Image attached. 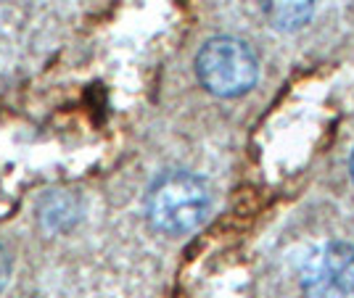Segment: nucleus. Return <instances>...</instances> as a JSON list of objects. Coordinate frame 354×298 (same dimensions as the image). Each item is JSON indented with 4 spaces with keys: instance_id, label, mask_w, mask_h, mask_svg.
<instances>
[{
    "instance_id": "nucleus-1",
    "label": "nucleus",
    "mask_w": 354,
    "mask_h": 298,
    "mask_svg": "<svg viewBox=\"0 0 354 298\" xmlns=\"http://www.w3.org/2000/svg\"><path fill=\"white\" fill-rule=\"evenodd\" d=\"M148 219L167 235H185L204 222L209 211L207 182L191 172H167L146 198Z\"/></svg>"
},
{
    "instance_id": "nucleus-2",
    "label": "nucleus",
    "mask_w": 354,
    "mask_h": 298,
    "mask_svg": "<svg viewBox=\"0 0 354 298\" xmlns=\"http://www.w3.org/2000/svg\"><path fill=\"white\" fill-rule=\"evenodd\" d=\"M201 85L220 98H236L254 88L259 63L249 45L238 37H212L196 56Z\"/></svg>"
},
{
    "instance_id": "nucleus-3",
    "label": "nucleus",
    "mask_w": 354,
    "mask_h": 298,
    "mask_svg": "<svg viewBox=\"0 0 354 298\" xmlns=\"http://www.w3.org/2000/svg\"><path fill=\"white\" fill-rule=\"evenodd\" d=\"M307 298H354V246L323 243L301 264Z\"/></svg>"
},
{
    "instance_id": "nucleus-4",
    "label": "nucleus",
    "mask_w": 354,
    "mask_h": 298,
    "mask_svg": "<svg viewBox=\"0 0 354 298\" xmlns=\"http://www.w3.org/2000/svg\"><path fill=\"white\" fill-rule=\"evenodd\" d=\"M315 0H265V14L275 30H301L312 16Z\"/></svg>"
},
{
    "instance_id": "nucleus-5",
    "label": "nucleus",
    "mask_w": 354,
    "mask_h": 298,
    "mask_svg": "<svg viewBox=\"0 0 354 298\" xmlns=\"http://www.w3.org/2000/svg\"><path fill=\"white\" fill-rule=\"evenodd\" d=\"M8 272H11V256H8V251L0 246V288H3L6 280H8Z\"/></svg>"
},
{
    "instance_id": "nucleus-6",
    "label": "nucleus",
    "mask_w": 354,
    "mask_h": 298,
    "mask_svg": "<svg viewBox=\"0 0 354 298\" xmlns=\"http://www.w3.org/2000/svg\"><path fill=\"white\" fill-rule=\"evenodd\" d=\"M349 169H352V179H354V156H352V166H349Z\"/></svg>"
}]
</instances>
